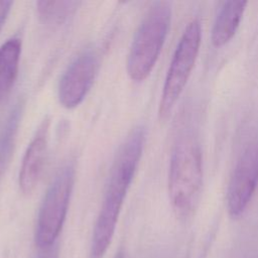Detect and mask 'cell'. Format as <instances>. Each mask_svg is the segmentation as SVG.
I'll return each mask as SVG.
<instances>
[{
    "label": "cell",
    "mask_w": 258,
    "mask_h": 258,
    "mask_svg": "<svg viewBox=\"0 0 258 258\" xmlns=\"http://www.w3.org/2000/svg\"><path fill=\"white\" fill-rule=\"evenodd\" d=\"M145 142V130H131L113 160L104 200L94 227L92 255L102 257L111 244L126 194L133 180Z\"/></svg>",
    "instance_id": "obj_1"
},
{
    "label": "cell",
    "mask_w": 258,
    "mask_h": 258,
    "mask_svg": "<svg viewBox=\"0 0 258 258\" xmlns=\"http://www.w3.org/2000/svg\"><path fill=\"white\" fill-rule=\"evenodd\" d=\"M170 18V5L164 1L153 3L143 17L127 58V74L131 80L141 82L150 75L165 41Z\"/></svg>",
    "instance_id": "obj_2"
},
{
    "label": "cell",
    "mask_w": 258,
    "mask_h": 258,
    "mask_svg": "<svg viewBox=\"0 0 258 258\" xmlns=\"http://www.w3.org/2000/svg\"><path fill=\"white\" fill-rule=\"evenodd\" d=\"M202 183L200 146L192 139H182L173 148L168 171V194L179 216H187L194 211L200 199Z\"/></svg>",
    "instance_id": "obj_3"
},
{
    "label": "cell",
    "mask_w": 258,
    "mask_h": 258,
    "mask_svg": "<svg viewBox=\"0 0 258 258\" xmlns=\"http://www.w3.org/2000/svg\"><path fill=\"white\" fill-rule=\"evenodd\" d=\"M75 181V167L63 165L51 180L39 208L35 243L39 248L51 246L58 237L66 220Z\"/></svg>",
    "instance_id": "obj_4"
},
{
    "label": "cell",
    "mask_w": 258,
    "mask_h": 258,
    "mask_svg": "<svg viewBox=\"0 0 258 258\" xmlns=\"http://www.w3.org/2000/svg\"><path fill=\"white\" fill-rule=\"evenodd\" d=\"M201 37V23L194 19L184 29L166 74L158 109L161 119L168 117L190 76L200 50Z\"/></svg>",
    "instance_id": "obj_5"
},
{
    "label": "cell",
    "mask_w": 258,
    "mask_h": 258,
    "mask_svg": "<svg viewBox=\"0 0 258 258\" xmlns=\"http://www.w3.org/2000/svg\"><path fill=\"white\" fill-rule=\"evenodd\" d=\"M258 184V140L252 141L241 153L227 190L229 214L239 217L246 210Z\"/></svg>",
    "instance_id": "obj_6"
},
{
    "label": "cell",
    "mask_w": 258,
    "mask_h": 258,
    "mask_svg": "<svg viewBox=\"0 0 258 258\" xmlns=\"http://www.w3.org/2000/svg\"><path fill=\"white\" fill-rule=\"evenodd\" d=\"M98 67V53L91 48L81 52L69 64L57 89L59 103L64 108L73 109L83 102L93 85Z\"/></svg>",
    "instance_id": "obj_7"
},
{
    "label": "cell",
    "mask_w": 258,
    "mask_h": 258,
    "mask_svg": "<svg viewBox=\"0 0 258 258\" xmlns=\"http://www.w3.org/2000/svg\"><path fill=\"white\" fill-rule=\"evenodd\" d=\"M49 119L45 118L30 141L22 158L18 184L23 194H30L38 184L46 161Z\"/></svg>",
    "instance_id": "obj_8"
},
{
    "label": "cell",
    "mask_w": 258,
    "mask_h": 258,
    "mask_svg": "<svg viewBox=\"0 0 258 258\" xmlns=\"http://www.w3.org/2000/svg\"><path fill=\"white\" fill-rule=\"evenodd\" d=\"M247 3L242 0H231L224 3L212 29L213 45L220 47L230 41L242 20Z\"/></svg>",
    "instance_id": "obj_9"
},
{
    "label": "cell",
    "mask_w": 258,
    "mask_h": 258,
    "mask_svg": "<svg viewBox=\"0 0 258 258\" xmlns=\"http://www.w3.org/2000/svg\"><path fill=\"white\" fill-rule=\"evenodd\" d=\"M21 41L12 37L0 46V103L9 95L17 77Z\"/></svg>",
    "instance_id": "obj_10"
},
{
    "label": "cell",
    "mask_w": 258,
    "mask_h": 258,
    "mask_svg": "<svg viewBox=\"0 0 258 258\" xmlns=\"http://www.w3.org/2000/svg\"><path fill=\"white\" fill-rule=\"evenodd\" d=\"M21 114L22 104L18 102L11 109L0 130V172L11 156Z\"/></svg>",
    "instance_id": "obj_11"
},
{
    "label": "cell",
    "mask_w": 258,
    "mask_h": 258,
    "mask_svg": "<svg viewBox=\"0 0 258 258\" xmlns=\"http://www.w3.org/2000/svg\"><path fill=\"white\" fill-rule=\"evenodd\" d=\"M80 3L76 1H38L37 12L45 23H61L75 12Z\"/></svg>",
    "instance_id": "obj_12"
},
{
    "label": "cell",
    "mask_w": 258,
    "mask_h": 258,
    "mask_svg": "<svg viewBox=\"0 0 258 258\" xmlns=\"http://www.w3.org/2000/svg\"><path fill=\"white\" fill-rule=\"evenodd\" d=\"M11 5V1H0V30L4 25L6 17L10 11Z\"/></svg>",
    "instance_id": "obj_13"
}]
</instances>
